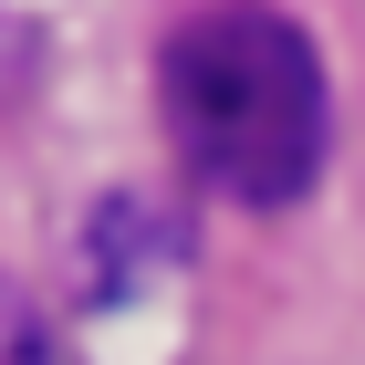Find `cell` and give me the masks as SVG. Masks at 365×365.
<instances>
[{"label": "cell", "instance_id": "6da1fadb", "mask_svg": "<svg viewBox=\"0 0 365 365\" xmlns=\"http://www.w3.org/2000/svg\"><path fill=\"white\" fill-rule=\"evenodd\" d=\"M157 115H168L188 178H209L220 198H251V209L303 198L334 146L324 53L282 11H188L157 53Z\"/></svg>", "mask_w": 365, "mask_h": 365}, {"label": "cell", "instance_id": "7a4b0ae2", "mask_svg": "<svg viewBox=\"0 0 365 365\" xmlns=\"http://www.w3.org/2000/svg\"><path fill=\"white\" fill-rule=\"evenodd\" d=\"M0 365H53V324L11 272H0Z\"/></svg>", "mask_w": 365, "mask_h": 365}]
</instances>
